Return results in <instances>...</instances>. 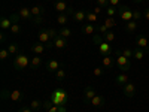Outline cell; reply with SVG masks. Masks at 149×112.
Instances as JSON below:
<instances>
[{"mask_svg":"<svg viewBox=\"0 0 149 112\" xmlns=\"http://www.w3.org/2000/svg\"><path fill=\"white\" fill-rule=\"evenodd\" d=\"M49 100L57 106H66V103L69 102V93L64 88H55L49 96Z\"/></svg>","mask_w":149,"mask_h":112,"instance_id":"1","label":"cell"},{"mask_svg":"<svg viewBox=\"0 0 149 112\" xmlns=\"http://www.w3.org/2000/svg\"><path fill=\"white\" fill-rule=\"evenodd\" d=\"M113 55L116 57L115 63H116L118 69H119L121 72H128L130 67H131V61H130V58L124 57V55H122V51H121V49H118V48L113 51Z\"/></svg>","mask_w":149,"mask_h":112,"instance_id":"2","label":"cell"},{"mask_svg":"<svg viewBox=\"0 0 149 112\" xmlns=\"http://www.w3.org/2000/svg\"><path fill=\"white\" fill-rule=\"evenodd\" d=\"M12 66H14L15 70H24L27 66H30V58L26 54H18L14 57V61H12Z\"/></svg>","mask_w":149,"mask_h":112,"instance_id":"3","label":"cell"},{"mask_svg":"<svg viewBox=\"0 0 149 112\" xmlns=\"http://www.w3.org/2000/svg\"><path fill=\"white\" fill-rule=\"evenodd\" d=\"M121 20H124L125 22H128V21H133V9H130L128 6H125V5H121L119 8H118V14H116Z\"/></svg>","mask_w":149,"mask_h":112,"instance_id":"4","label":"cell"},{"mask_svg":"<svg viewBox=\"0 0 149 112\" xmlns=\"http://www.w3.org/2000/svg\"><path fill=\"white\" fill-rule=\"evenodd\" d=\"M37 39H39V42L45 43V45H46V48H52V46H54V42H52V39H51V36H49L48 29L40 30V32H39V34H37Z\"/></svg>","mask_w":149,"mask_h":112,"instance_id":"5","label":"cell"},{"mask_svg":"<svg viewBox=\"0 0 149 112\" xmlns=\"http://www.w3.org/2000/svg\"><path fill=\"white\" fill-rule=\"evenodd\" d=\"M97 48H98V52H100L103 57H106V55H112L113 54V49H112V45L109 43V42H106L104 39L97 45Z\"/></svg>","mask_w":149,"mask_h":112,"instance_id":"6","label":"cell"},{"mask_svg":"<svg viewBox=\"0 0 149 112\" xmlns=\"http://www.w3.org/2000/svg\"><path fill=\"white\" fill-rule=\"evenodd\" d=\"M136 45H137L139 48H143L146 54H149V41L146 39L145 34H137L136 36Z\"/></svg>","mask_w":149,"mask_h":112,"instance_id":"7","label":"cell"},{"mask_svg":"<svg viewBox=\"0 0 149 112\" xmlns=\"http://www.w3.org/2000/svg\"><path fill=\"white\" fill-rule=\"evenodd\" d=\"M60 67H63V64H61L60 61L54 60V58L48 60V61H46V64H45V69H46L49 73H55V72H57Z\"/></svg>","mask_w":149,"mask_h":112,"instance_id":"8","label":"cell"},{"mask_svg":"<svg viewBox=\"0 0 149 112\" xmlns=\"http://www.w3.org/2000/svg\"><path fill=\"white\" fill-rule=\"evenodd\" d=\"M95 90H94V87L88 85V87H85V90H84V102L85 103H88L91 105V100H93V97L95 96Z\"/></svg>","mask_w":149,"mask_h":112,"instance_id":"9","label":"cell"},{"mask_svg":"<svg viewBox=\"0 0 149 112\" xmlns=\"http://www.w3.org/2000/svg\"><path fill=\"white\" fill-rule=\"evenodd\" d=\"M69 8L70 6L66 3V0H55L54 2V9L58 12V14H67Z\"/></svg>","mask_w":149,"mask_h":112,"instance_id":"10","label":"cell"},{"mask_svg":"<svg viewBox=\"0 0 149 112\" xmlns=\"http://www.w3.org/2000/svg\"><path fill=\"white\" fill-rule=\"evenodd\" d=\"M122 93H124V96L128 97V99L134 97V94H136V85L133 82H127L125 85L122 87Z\"/></svg>","mask_w":149,"mask_h":112,"instance_id":"11","label":"cell"},{"mask_svg":"<svg viewBox=\"0 0 149 112\" xmlns=\"http://www.w3.org/2000/svg\"><path fill=\"white\" fill-rule=\"evenodd\" d=\"M17 14L19 15L21 20H26V21H30V22H31V20H33L31 9H29V8H21V9H18Z\"/></svg>","mask_w":149,"mask_h":112,"instance_id":"12","label":"cell"},{"mask_svg":"<svg viewBox=\"0 0 149 112\" xmlns=\"http://www.w3.org/2000/svg\"><path fill=\"white\" fill-rule=\"evenodd\" d=\"M30 49H31V52H33V54H36V55H42V54L45 52V49H48V48H46V45L42 43V42H36V43L31 45Z\"/></svg>","mask_w":149,"mask_h":112,"instance_id":"13","label":"cell"},{"mask_svg":"<svg viewBox=\"0 0 149 112\" xmlns=\"http://www.w3.org/2000/svg\"><path fill=\"white\" fill-rule=\"evenodd\" d=\"M72 20L74 22H84V21H86V10H84V9L74 10V14L72 15Z\"/></svg>","mask_w":149,"mask_h":112,"instance_id":"14","label":"cell"},{"mask_svg":"<svg viewBox=\"0 0 149 112\" xmlns=\"http://www.w3.org/2000/svg\"><path fill=\"white\" fill-rule=\"evenodd\" d=\"M9 100L10 102H15V103H19L24 100V93L19 91V90H14V91H10L9 94Z\"/></svg>","mask_w":149,"mask_h":112,"instance_id":"15","label":"cell"},{"mask_svg":"<svg viewBox=\"0 0 149 112\" xmlns=\"http://www.w3.org/2000/svg\"><path fill=\"white\" fill-rule=\"evenodd\" d=\"M127 82H130V79H128V75H127V72H121L118 76L115 78V84L118 85V87H124Z\"/></svg>","mask_w":149,"mask_h":112,"instance_id":"16","label":"cell"},{"mask_svg":"<svg viewBox=\"0 0 149 112\" xmlns=\"http://www.w3.org/2000/svg\"><path fill=\"white\" fill-rule=\"evenodd\" d=\"M52 42H54V46H55L57 49H64V48H67V46H69L67 39H64V37H61L60 34L55 37V39H54Z\"/></svg>","mask_w":149,"mask_h":112,"instance_id":"17","label":"cell"},{"mask_svg":"<svg viewBox=\"0 0 149 112\" xmlns=\"http://www.w3.org/2000/svg\"><path fill=\"white\" fill-rule=\"evenodd\" d=\"M91 105H93L94 108H103V106H104V96L95 94V96L93 97V100H91Z\"/></svg>","mask_w":149,"mask_h":112,"instance_id":"18","label":"cell"},{"mask_svg":"<svg viewBox=\"0 0 149 112\" xmlns=\"http://www.w3.org/2000/svg\"><path fill=\"white\" fill-rule=\"evenodd\" d=\"M42 64H43V58L40 55H34L30 58V67L31 69H39Z\"/></svg>","mask_w":149,"mask_h":112,"instance_id":"19","label":"cell"},{"mask_svg":"<svg viewBox=\"0 0 149 112\" xmlns=\"http://www.w3.org/2000/svg\"><path fill=\"white\" fill-rule=\"evenodd\" d=\"M97 32V26H94L93 22H85L82 26V33L84 34H93Z\"/></svg>","mask_w":149,"mask_h":112,"instance_id":"20","label":"cell"},{"mask_svg":"<svg viewBox=\"0 0 149 112\" xmlns=\"http://www.w3.org/2000/svg\"><path fill=\"white\" fill-rule=\"evenodd\" d=\"M12 20L10 18H6V17H2L0 18V29H2L3 32H6V30H10V27H12Z\"/></svg>","mask_w":149,"mask_h":112,"instance_id":"21","label":"cell"},{"mask_svg":"<svg viewBox=\"0 0 149 112\" xmlns=\"http://www.w3.org/2000/svg\"><path fill=\"white\" fill-rule=\"evenodd\" d=\"M115 66V58L112 57V55H106L103 57V67L104 69H110V67H113Z\"/></svg>","mask_w":149,"mask_h":112,"instance_id":"22","label":"cell"},{"mask_svg":"<svg viewBox=\"0 0 149 112\" xmlns=\"http://www.w3.org/2000/svg\"><path fill=\"white\" fill-rule=\"evenodd\" d=\"M31 15H33V17H42V15H45V8H43L42 5L33 6V8H31Z\"/></svg>","mask_w":149,"mask_h":112,"instance_id":"23","label":"cell"},{"mask_svg":"<svg viewBox=\"0 0 149 112\" xmlns=\"http://www.w3.org/2000/svg\"><path fill=\"white\" fill-rule=\"evenodd\" d=\"M8 51H9V54L10 55H18L19 54V45L18 43H15V42H12V43H9L8 45Z\"/></svg>","mask_w":149,"mask_h":112,"instance_id":"24","label":"cell"},{"mask_svg":"<svg viewBox=\"0 0 149 112\" xmlns=\"http://www.w3.org/2000/svg\"><path fill=\"white\" fill-rule=\"evenodd\" d=\"M145 54H146V51L143 48H139V46H136L134 49H133V57L136 58V60H142L143 57H145Z\"/></svg>","mask_w":149,"mask_h":112,"instance_id":"25","label":"cell"},{"mask_svg":"<svg viewBox=\"0 0 149 112\" xmlns=\"http://www.w3.org/2000/svg\"><path fill=\"white\" fill-rule=\"evenodd\" d=\"M124 29H125L127 33H134L136 30H137V21H128V22H125Z\"/></svg>","mask_w":149,"mask_h":112,"instance_id":"26","label":"cell"},{"mask_svg":"<svg viewBox=\"0 0 149 112\" xmlns=\"http://www.w3.org/2000/svg\"><path fill=\"white\" fill-rule=\"evenodd\" d=\"M103 26H104L107 30H110L112 27H115V26H116V20H115V17H107V18L104 20V22H103Z\"/></svg>","mask_w":149,"mask_h":112,"instance_id":"27","label":"cell"},{"mask_svg":"<svg viewBox=\"0 0 149 112\" xmlns=\"http://www.w3.org/2000/svg\"><path fill=\"white\" fill-rule=\"evenodd\" d=\"M69 15L67 14H58L57 15V24H60V26H66V24L69 22Z\"/></svg>","mask_w":149,"mask_h":112,"instance_id":"28","label":"cell"},{"mask_svg":"<svg viewBox=\"0 0 149 112\" xmlns=\"http://www.w3.org/2000/svg\"><path fill=\"white\" fill-rule=\"evenodd\" d=\"M66 76H67V73H66V70H64V66H63V67H60V69L55 72V78H57V81H64Z\"/></svg>","mask_w":149,"mask_h":112,"instance_id":"29","label":"cell"},{"mask_svg":"<svg viewBox=\"0 0 149 112\" xmlns=\"http://www.w3.org/2000/svg\"><path fill=\"white\" fill-rule=\"evenodd\" d=\"M102 36H103V39H104L106 42H109V43H112V42H113V41H115V33H113V32H112V30H109V32H106V33H103Z\"/></svg>","mask_w":149,"mask_h":112,"instance_id":"30","label":"cell"},{"mask_svg":"<svg viewBox=\"0 0 149 112\" xmlns=\"http://www.w3.org/2000/svg\"><path fill=\"white\" fill-rule=\"evenodd\" d=\"M30 108H31L33 111H37V112H39L40 108H43V102L37 100V99H34V100H31V103H30Z\"/></svg>","mask_w":149,"mask_h":112,"instance_id":"31","label":"cell"},{"mask_svg":"<svg viewBox=\"0 0 149 112\" xmlns=\"http://www.w3.org/2000/svg\"><path fill=\"white\" fill-rule=\"evenodd\" d=\"M58 34H60L61 37H64V39H69V37L72 36V30H70L69 27H63V29H60Z\"/></svg>","mask_w":149,"mask_h":112,"instance_id":"32","label":"cell"},{"mask_svg":"<svg viewBox=\"0 0 149 112\" xmlns=\"http://www.w3.org/2000/svg\"><path fill=\"white\" fill-rule=\"evenodd\" d=\"M104 12H106V15L107 17H115L116 14H118V8H115V6H107L106 9H104Z\"/></svg>","mask_w":149,"mask_h":112,"instance_id":"33","label":"cell"},{"mask_svg":"<svg viewBox=\"0 0 149 112\" xmlns=\"http://www.w3.org/2000/svg\"><path fill=\"white\" fill-rule=\"evenodd\" d=\"M86 21L88 22H95V21H98V15L97 14H94L93 10H90V12H86Z\"/></svg>","mask_w":149,"mask_h":112,"instance_id":"34","label":"cell"},{"mask_svg":"<svg viewBox=\"0 0 149 112\" xmlns=\"http://www.w3.org/2000/svg\"><path fill=\"white\" fill-rule=\"evenodd\" d=\"M12 34H19L21 33V26H19V24L18 22H14V24H12V27H10V30H9Z\"/></svg>","mask_w":149,"mask_h":112,"instance_id":"35","label":"cell"},{"mask_svg":"<svg viewBox=\"0 0 149 112\" xmlns=\"http://www.w3.org/2000/svg\"><path fill=\"white\" fill-rule=\"evenodd\" d=\"M103 72H104V69H103L102 66H97V67L93 69V75H94L95 78H100L102 75H103Z\"/></svg>","mask_w":149,"mask_h":112,"instance_id":"36","label":"cell"},{"mask_svg":"<svg viewBox=\"0 0 149 112\" xmlns=\"http://www.w3.org/2000/svg\"><path fill=\"white\" fill-rule=\"evenodd\" d=\"M143 17V14L140 12V9H133V21H139Z\"/></svg>","mask_w":149,"mask_h":112,"instance_id":"37","label":"cell"},{"mask_svg":"<svg viewBox=\"0 0 149 112\" xmlns=\"http://www.w3.org/2000/svg\"><path fill=\"white\" fill-rule=\"evenodd\" d=\"M9 55H10V54H9V51H8V48H2V49H0V60H2V61H5Z\"/></svg>","mask_w":149,"mask_h":112,"instance_id":"38","label":"cell"},{"mask_svg":"<svg viewBox=\"0 0 149 112\" xmlns=\"http://www.w3.org/2000/svg\"><path fill=\"white\" fill-rule=\"evenodd\" d=\"M43 20H45V15H42V17H33L31 22H33V26H39V24L43 22Z\"/></svg>","mask_w":149,"mask_h":112,"instance_id":"39","label":"cell"},{"mask_svg":"<svg viewBox=\"0 0 149 112\" xmlns=\"http://www.w3.org/2000/svg\"><path fill=\"white\" fill-rule=\"evenodd\" d=\"M97 2V6H100V8H107L109 6V0H95Z\"/></svg>","mask_w":149,"mask_h":112,"instance_id":"40","label":"cell"},{"mask_svg":"<svg viewBox=\"0 0 149 112\" xmlns=\"http://www.w3.org/2000/svg\"><path fill=\"white\" fill-rule=\"evenodd\" d=\"M122 55H124V57H127V58L133 57V49H130V48H125V49H122Z\"/></svg>","mask_w":149,"mask_h":112,"instance_id":"41","label":"cell"},{"mask_svg":"<svg viewBox=\"0 0 149 112\" xmlns=\"http://www.w3.org/2000/svg\"><path fill=\"white\" fill-rule=\"evenodd\" d=\"M18 112H37V111H33L30 106H21V108L18 109Z\"/></svg>","mask_w":149,"mask_h":112,"instance_id":"42","label":"cell"},{"mask_svg":"<svg viewBox=\"0 0 149 112\" xmlns=\"http://www.w3.org/2000/svg\"><path fill=\"white\" fill-rule=\"evenodd\" d=\"M109 5L115 6V8H119L121 6V0H109Z\"/></svg>","mask_w":149,"mask_h":112,"instance_id":"43","label":"cell"},{"mask_svg":"<svg viewBox=\"0 0 149 112\" xmlns=\"http://www.w3.org/2000/svg\"><path fill=\"white\" fill-rule=\"evenodd\" d=\"M52 105H54V103H52L51 100H45V102H43V108H45L46 111L51 109V108H52Z\"/></svg>","mask_w":149,"mask_h":112,"instance_id":"44","label":"cell"},{"mask_svg":"<svg viewBox=\"0 0 149 112\" xmlns=\"http://www.w3.org/2000/svg\"><path fill=\"white\" fill-rule=\"evenodd\" d=\"M93 12H94V14H97V15H100L102 12H103V8H100V6H95V8L93 9Z\"/></svg>","mask_w":149,"mask_h":112,"instance_id":"45","label":"cell"},{"mask_svg":"<svg viewBox=\"0 0 149 112\" xmlns=\"http://www.w3.org/2000/svg\"><path fill=\"white\" fill-rule=\"evenodd\" d=\"M6 41H8V36H6V33H2V34H0V42L5 43Z\"/></svg>","mask_w":149,"mask_h":112,"instance_id":"46","label":"cell"},{"mask_svg":"<svg viewBox=\"0 0 149 112\" xmlns=\"http://www.w3.org/2000/svg\"><path fill=\"white\" fill-rule=\"evenodd\" d=\"M143 17H145L146 21H149V8H146V9L143 10Z\"/></svg>","mask_w":149,"mask_h":112,"instance_id":"47","label":"cell"},{"mask_svg":"<svg viewBox=\"0 0 149 112\" xmlns=\"http://www.w3.org/2000/svg\"><path fill=\"white\" fill-rule=\"evenodd\" d=\"M58 112H66V106H61V108H60V111H58Z\"/></svg>","mask_w":149,"mask_h":112,"instance_id":"48","label":"cell"},{"mask_svg":"<svg viewBox=\"0 0 149 112\" xmlns=\"http://www.w3.org/2000/svg\"><path fill=\"white\" fill-rule=\"evenodd\" d=\"M134 3H142V2H145V0H133Z\"/></svg>","mask_w":149,"mask_h":112,"instance_id":"49","label":"cell"},{"mask_svg":"<svg viewBox=\"0 0 149 112\" xmlns=\"http://www.w3.org/2000/svg\"><path fill=\"white\" fill-rule=\"evenodd\" d=\"M46 2H51V0H46Z\"/></svg>","mask_w":149,"mask_h":112,"instance_id":"50","label":"cell"},{"mask_svg":"<svg viewBox=\"0 0 149 112\" xmlns=\"http://www.w3.org/2000/svg\"><path fill=\"white\" fill-rule=\"evenodd\" d=\"M148 2H149V0H148Z\"/></svg>","mask_w":149,"mask_h":112,"instance_id":"51","label":"cell"}]
</instances>
